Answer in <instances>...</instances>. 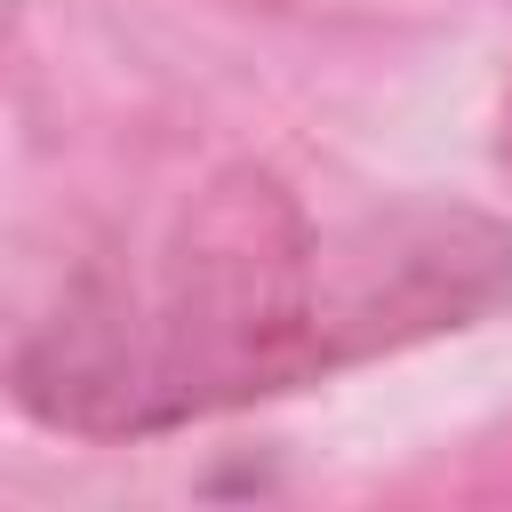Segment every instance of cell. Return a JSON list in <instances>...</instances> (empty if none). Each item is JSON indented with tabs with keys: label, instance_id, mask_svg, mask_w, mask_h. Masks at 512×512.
I'll return each instance as SVG.
<instances>
[{
	"label": "cell",
	"instance_id": "1",
	"mask_svg": "<svg viewBox=\"0 0 512 512\" xmlns=\"http://www.w3.org/2000/svg\"><path fill=\"white\" fill-rule=\"evenodd\" d=\"M312 264V232L272 184H224L144 280L56 320L16 360V392L72 432H160L328 368L336 328L376 344L352 304L312 296Z\"/></svg>",
	"mask_w": 512,
	"mask_h": 512
}]
</instances>
